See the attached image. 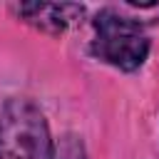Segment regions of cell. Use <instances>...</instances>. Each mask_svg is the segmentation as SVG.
<instances>
[{
	"label": "cell",
	"instance_id": "obj_1",
	"mask_svg": "<svg viewBox=\"0 0 159 159\" xmlns=\"http://www.w3.org/2000/svg\"><path fill=\"white\" fill-rule=\"evenodd\" d=\"M52 142L42 112L27 99H10L0 112V159H50Z\"/></svg>",
	"mask_w": 159,
	"mask_h": 159
},
{
	"label": "cell",
	"instance_id": "obj_2",
	"mask_svg": "<svg viewBox=\"0 0 159 159\" xmlns=\"http://www.w3.org/2000/svg\"><path fill=\"white\" fill-rule=\"evenodd\" d=\"M92 55L119 67V70H137L149 55V40L142 25L127 15L114 10H102L94 17V40Z\"/></svg>",
	"mask_w": 159,
	"mask_h": 159
},
{
	"label": "cell",
	"instance_id": "obj_3",
	"mask_svg": "<svg viewBox=\"0 0 159 159\" xmlns=\"http://www.w3.org/2000/svg\"><path fill=\"white\" fill-rule=\"evenodd\" d=\"M17 12L35 27L45 30V32H52V35H60L72 20H80L82 17V7L80 5H47V2H27V5H20Z\"/></svg>",
	"mask_w": 159,
	"mask_h": 159
},
{
	"label": "cell",
	"instance_id": "obj_4",
	"mask_svg": "<svg viewBox=\"0 0 159 159\" xmlns=\"http://www.w3.org/2000/svg\"><path fill=\"white\" fill-rule=\"evenodd\" d=\"M50 159H87V157H84L82 142L77 137L67 134V137H62L60 142L52 144V157Z\"/></svg>",
	"mask_w": 159,
	"mask_h": 159
}]
</instances>
